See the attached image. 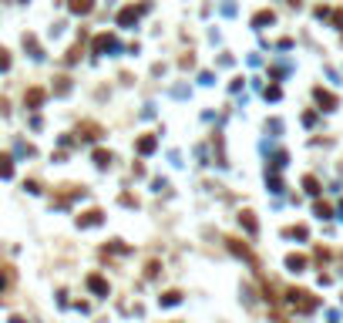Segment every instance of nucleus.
I'll return each instance as SVG.
<instances>
[{
	"mask_svg": "<svg viewBox=\"0 0 343 323\" xmlns=\"http://www.w3.org/2000/svg\"><path fill=\"white\" fill-rule=\"evenodd\" d=\"M24 189L31 192V195H40V182H37V179H27V182H24Z\"/></svg>",
	"mask_w": 343,
	"mask_h": 323,
	"instance_id": "obj_24",
	"label": "nucleus"
},
{
	"mask_svg": "<svg viewBox=\"0 0 343 323\" xmlns=\"http://www.w3.org/2000/svg\"><path fill=\"white\" fill-rule=\"evenodd\" d=\"M91 158H95V165H98V169H108V165L114 162V155L108 152V148H95V155H91Z\"/></svg>",
	"mask_w": 343,
	"mask_h": 323,
	"instance_id": "obj_14",
	"label": "nucleus"
},
{
	"mask_svg": "<svg viewBox=\"0 0 343 323\" xmlns=\"http://www.w3.org/2000/svg\"><path fill=\"white\" fill-rule=\"evenodd\" d=\"M44 101H47V91H44V88H27V91H24V105H27V108H40Z\"/></svg>",
	"mask_w": 343,
	"mask_h": 323,
	"instance_id": "obj_8",
	"label": "nucleus"
},
{
	"mask_svg": "<svg viewBox=\"0 0 343 323\" xmlns=\"http://www.w3.org/2000/svg\"><path fill=\"white\" fill-rule=\"evenodd\" d=\"M54 91H57V95H68V91H71V77H57Z\"/></svg>",
	"mask_w": 343,
	"mask_h": 323,
	"instance_id": "obj_23",
	"label": "nucleus"
},
{
	"mask_svg": "<svg viewBox=\"0 0 343 323\" xmlns=\"http://www.w3.org/2000/svg\"><path fill=\"white\" fill-rule=\"evenodd\" d=\"M226 243H229V249H232L236 256H242V259H246V263H252V266H259V259H256V256L249 252V246H242L239 239H226Z\"/></svg>",
	"mask_w": 343,
	"mask_h": 323,
	"instance_id": "obj_10",
	"label": "nucleus"
},
{
	"mask_svg": "<svg viewBox=\"0 0 343 323\" xmlns=\"http://www.w3.org/2000/svg\"><path fill=\"white\" fill-rule=\"evenodd\" d=\"M286 266L293 269V273H303V269H306V256H296V252H289V256H286Z\"/></svg>",
	"mask_w": 343,
	"mask_h": 323,
	"instance_id": "obj_16",
	"label": "nucleus"
},
{
	"mask_svg": "<svg viewBox=\"0 0 343 323\" xmlns=\"http://www.w3.org/2000/svg\"><path fill=\"white\" fill-rule=\"evenodd\" d=\"M286 303L293 306V310H300V313H313V310H316V296L293 286V289H286Z\"/></svg>",
	"mask_w": 343,
	"mask_h": 323,
	"instance_id": "obj_1",
	"label": "nucleus"
},
{
	"mask_svg": "<svg viewBox=\"0 0 343 323\" xmlns=\"http://www.w3.org/2000/svg\"><path fill=\"white\" fill-rule=\"evenodd\" d=\"M152 3H138V7H125V10H118V27H135L138 17L148 10Z\"/></svg>",
	"mask_w": 343,
	"mask_h": 323,
	"instance_id": "obj_2",
	"label": "nucleus"
},
{
	"mask_svg": "<svg viewBox=\"0 0 343 323\" xmlns=\"http://www.w3.org/2000/svg\"><path fill=\"white\" fill-rule=\"evenodd\" d=\"M303 189L309 192V195H320V182H316L313 175H306V179H303Z\"/></svg>",
	"mask_w": 343,
	"mask_h": 323,
	"instance_id": "obj_21",
	"label": "nucleus"
},
{
	"mask_svg": "<svg viewBox=\"0 0 343 323\" xmlns=\"http://www.w3.org/2000/svg\"><path fill=\"white\" fill-rule=\"evenodd\" d=\"M135 148H138V155H152L155 148H158V138H155V135H141Z\"/></svg>",
	"mask_w": 343,
	"mask_h": 323,
	"instance_id": "obj_12",
	"label": "nucleus"
},
{
	"mask_svg": "<svg viewBox=\"0 0 343 323\" xmlns=\"http://www.w3.org/2000/svg\"><path fill=\"white\" fill-rule=\"evenodd\" d=\"M316 215H320V219H330V215H333V209H330L326 202H316Z\"/></svg>",
	"mask_w": 343,
	"mask_h": 323,
	"instance_id": "obj_26",
	"label": "nucleus"
},
{
	"mask_svg": "<svg viewBox=\"0 0 343 323\" xmlns=\"http://www.w3.org/2000/svg\"><path fill=\"white\" fill-rule=\"evenodd\" d=\"M7 68H10V51L0 47V71H7Z\"/></svg>",
	"mask_w": 343,
	"mask_h": 323,
	"instance_id": "obj_27",
	"label": "nucleus"
},
{
	"mask_svg": "<svg viewBox=\"0 0 343 323\" xmlns=\"http://www.w3.org/2000/svg\"><path fill=\"white\" fill-rule=\"evenodd\" d=\"M88 189H81V185H61V192H57L54 206H68L71 199H77V195H84Z\"/></svg>",
	"mask_w": 343,
	"mask_h": 323,
	"instance_id": "obj_7",
	"label": "nucleus"
},
{
	"mask_svg": "<svg viewBox=\"0 0 343 323\" xmlns=\"http://www.w3.org/2000/svg\"><path fill=\"white\" fill-rule=\"evenodd\" d=\"M77 57H81V44H74V47H71V51L64 54V61H68V64H74Z\"/></svg>",
	"mask_w": 343,
	"mask_h": 323,
	"instance_id": "obj_25",
	"label": "nucleus"
},
{
	"mask_svg": "<svg viewBox=\"0 0 343 323\" xmlns=\"http://www.w3.org/2000/svg\"><path fill=\"white\" fill-rule=\"evenodd\" d=\"M279 95H283V91H279L276 84H269V88H266V98H269V101H279Z\"/></svg>",
	"mask_w": 343,
	"mask_h": 323,
	"instance_id": "obj_28",
	"label": "nucleus"
},
{
	"mask_svg": "<svg viewBox=\"0 0 343 323\" xmlns=\"http://www.w3.org/2000/svg\"><path fill=\"white\" fill-rule=\"evenodd\" d=\"M273 20H276L273 10H259V14L252 17V27H266V24H273Z\"/></svg>",
	"mask_w": 343,
	"mask_h": 323,
	"instance_id": "obj_18",
	"label": "nucleus"
},
{
	"mask_svg": "<svg viewBox=\"0 0 343 323\" xmlns=\"http://www.w3.org/2000/svg\"><path fill=\"white\" fill-rule=\"evenodd\" d=\"M293 3H300V0H293Z\"/></svg>",
	"mask_w": 343,
	"mask_h": 323,
	"instance_id": "obj_31",
	"label": "nucleus"
},
{
	"mask_svg": "<svg viewBox=\"0 0 343 323\" xmlns=\"http://www.w3.org/2000/svg\"><path fill=\"white\" fill-rule=\"evenodd\" d=\"M101 222H104V212H101V209H88V212H81V215H77V226H81V229L101 226Z\"/></svg>",
	"mask_w": 343,
	"mask_h": 323,
	"instance_id": "obj_6",
	"label": "nucleus"
},
{
	"mask_svg": "<svg viewBox=\"0 0 343 323\" xmlns=\"http://www.w3.org/2000/svg\"><path fill=\"white\" fill-rule=\"evenodd\" d=\"M158 273H162V263H158V259H148V263H145V276H148V280H155Z\"/></svg>",
	"mask_w": 343,
	"mask_h": 323,
	"instance_id": "obj_20",
	"label": "nucleus"
},
{
	"mask_svg": "<svg viewBox=\"0 0 343 323\" xmlns=\"http://www.w3.org/2000/svg\"><path fill=\"white\" fill-rule=\"evenodd\" d=\"M14 175V158L7 152H0V179H10Z\"/></svg>",
	"mask_w": 343,
	"mask_h": 323,
	"instance_id": "obj_15",
	"label": "nucleus"
},
{
	"mask_svg": "<svg viewBox=\"0 0 343 323\" xmlns=\"http://www.w3.org/2000/svg\"><path fill=\"white\" fill-rule=\"evenodd\" d=\"M10 323H24V320H20V317H10Z\"/></svg>",
	"mask_w": 343,
	"mask_h": 323,
	"instance_id": "obj_30",
	"label": "nucleus"
},
{
	"mask_svg": "<svg viewBox=\"0 0 343 323\" xmlns=\"http://www.w3.org/2000/svg\"><path fill=\"white\" fill-rule=\"evenodd\" d=\"M24 3H27V0H24Z\"/></svg>",
	"mask_w": 343,
	"mask_h": 323,
	"instance_id": "obj_32",
	"label": "nucleus"
},
{
	"mask_svg": "<svg viewBox=\"0 0 343 323\" xmlns=\"http://www.w3.org/2000/svg\"><path fill=\"white\" fill-rule=\"evenodd\" d=\"M3 289H7V273L0 269V293H3Z\"/></svg>",
	"mask_w": 343,
	"mask_h": 323,
	"instance_id": "obj_29",
	"label": "nucleus"
},
{
	"mask_svg": "<svg viewBox=\"0 0 343 323\" xmlns=\"http://www.w3.org/2000/svg\"><path fill=\"white\" fill-rule=\"evenodd\" d=\"M283 236H289V239H306L309 232H306V226H293V229H286Z\"/></svg>",
	"mask_w": 343,
	"mask_h": 323,
	"instance_id": "obj_22",
	"label": "nucleus"
},
{
	"mask_svg": "<svg viewBox=\"0 0 343 323\" xmlns=\"http://www.w3.org/2000/svg\"><path fill=\"white\" fill-rule=\"evenodd\" d=\"M91 51H95V54H108V51H118V37H114V34H98V37L91 40Z\"/></svg>",
	"mask_w": 343,
	"mask_h": 323,
	"instance_id": "obj_3",
	"label": "nucleus"
},
{
	"mask_svg": "<svg viewBox=\"0 0 343 323\" xmlns=\"http://www.w3.org/2000/svg\"><path fill=\"white\" fill-rule=\"evenodd\" d=\"M239 222H242V229H246L249 236H256V232H259V222H256V215H252V212H239Z\"/></svg>",
	"mask_w": 343,
	"mask_h": 323,
	"instance_id": "obj_13",
	"label": "nucleus"
},
{
	"mask_svg": "<svg viewBox=\"0 0 343 323\" xmlns=\"http://www.w3.org/2000/svg\"><path fill=\"white\" fill-rule=\"evenodd\" d=\"M84 283H88V289H91L95 296H108V293H111V286H108V280H104L101 273H91Z\"/></svg>",
	"mask_w": 343,
	"mask_h": 323,
	"instance_id": "obj_5",
	"label": "nucleus"
},
{
	"mask_svg": "<svg viewBox=\"0 0 343 323\" xmlns=\"http://www.w3.org/2000/svg\"><path fill=\"white\" fill-rule=\"evenodd\" d=\"M313 98H316V105L323 108V111H333L340 101H337V95H330V91H323V88H313Z\"/></svg>",
	"mask_w": 343,
	"mask_h": 323,
	"instance_id": "obj_9",
	"label": "nucleus"
},
{
	"mask_svg": "<svg viewBox=\"0 0 343 323\" xmlns=\"http://www.w3.org/2000/svg\"><path fill=\"white\" fill-rule=\"evenodd\" d=\"M68 10L77 14V17H84V14H91V10H95V0H68Z\"/></svg>",
	"mask_w": 343,
	"mask_h": 323,
	"instance_id": "obj_11",
	"label": "nucleus"
},
{
	"mask_svg": "<svg viewBox=\"0 0 343 323\" xmlns=\"http://www.w3.org/2000/svg\"><path fill=\"white\" fill-rule=\"evenodd\" d=\"M24 47H27L34 57H40V47H37V37H34V34H24Z\"/></svg>",
	"mask_w": 343,
	"mask_h": 323,
	"instance_id": "obj_19",
	"label": "nucleus"
},
{
	"mask_svg": "<svg viewBox=\"0 0 343 323\" xmlns=\"http://www.w3.org/2000/svg\"><path fill=\"white\" fill-rule=\"evenodd\" d=\"M158 300H162V306H175V303H182V293L178 289H165Z\"/></svg>",
	"mask_w": 343,
	"mask_h": 323,
	"instance_id": "obj_17",
	"label": "nucleus"
},
{
	"mask_svg": "<svg viewBox=\"0 0 343 323\" xmlns=\"http://www.w3.org/2000/svg\"><path fill=\"white\" fill-rule=\"evenodd\" d=\"M101 135H104V128L98 121H81L77 125V138H84V142H98Z\"/></svg>",
	"mask_w": 343,
	"mask_h": 323,
	"instance_id": "obj_4",
	"label": "nucleus"
}]
</instances>
